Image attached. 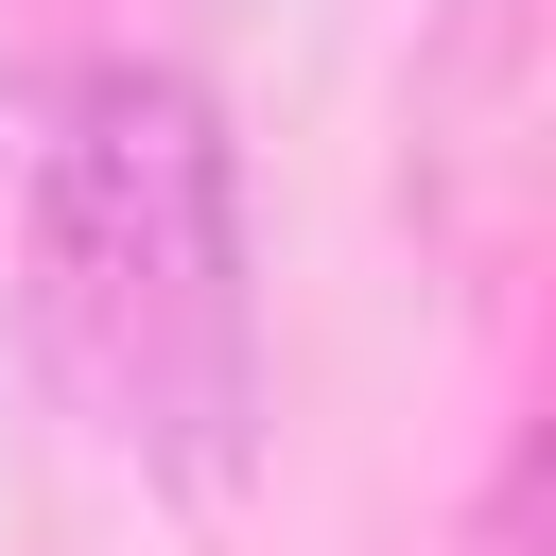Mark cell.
I'll return each mask as SVG.
<instances>
[{
	"instance_id": "obj_1",
	"label": "cell",
	"mask_w": 556,
	"mask_h": 556,
	"mask_svg": "<svg viewBox=\"0 0 556 556\" xmlns=\"http://www.w3.org/2000/svg\"><path fill=\"white\" fill-rule=\"evenodd\" d=\"M17 330L87 434L156 486H243L261 452V261L226 104L174 52H87L17 122Z\"/></svg>"
},
{
	"instance_id": "obj_2",
	"label": "cell",
	"mask_w": 556,
	"mask_h": 556,
	"mask_svg": "<svg viewBox=\"0 0 556 556\" xmlns=\"http://www.w3.org/2000/svg\"><path fill=\"white\" fill-rule=\"evenodd\" d=\"M539 208V0H452L417 35V226L504 278Z\"/></svg>"
}]
</instances>
